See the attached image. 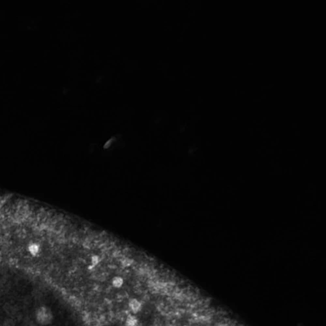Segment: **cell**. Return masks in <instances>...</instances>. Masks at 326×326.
I'll use <instances>...</instances> for the list:
<instances>
[{"label":"cell","instance_id":"cell-2","mask_svg":"<svg viewBox=\"0 0 326 326\" xmlns=\"http://www.w3.org/2000/svg\"><path fill=\"white\" fill-rule=\"evenodd\" d=\"M138 320L133 316H129L126 320V326H137Z\"/></svg>","mask_w":326,"mask_h":326},{"label":"cell","instance_id":"cell-1","mask_svg":"<svg viewBox=\"0 0 326 326\" xmlns=\"http://www.w3.org/2000/svg\"><path fill=\"white\" fill-rule=\"evenodd\" d=\"M131 311L133 313H138L142 309V304L138 300L136 299H131L129 303Z\"/></svg>","mask_w":326,"mask_h":326},{"label":"cell","instance_id":"cell-4","mask_svg":"<svg viewBox=\"0 0 326 326\" xmlns=\"http://www.w3.org/2000/svg\"><path fill=\"white\" fill-rule=\"evenodd\" d=\"M132 264V260L130 259H125L122 262V265L124 267H128Z\"/></svg>","mask_w":326,"mask_h":326},{"label":"cell","instance_id":"cell-3","mask_svg":"<svg viewBox=\"0 0 326 326\" xmlns=\"http://www.w3.org/2000/svg\"><path fill=\"white\" fill-rule=\"evenodd\" d=\"M123 284V279L120 276H116L112 280V284L116 288H120Z\"/></svg>","mask_w":326,"mask_h":326},{"label":"cell","instance_id":"cell-5","mask_svg":"<svg viewBox=\"0 0 326 326\" xmlns=\"http://www.w3.org/2000/svg\"><path fill=\"white\" fill-rule=\"evenodd\" d=\"M92 264H93V266H95V265H97L98 262V258L97 256H93L92 258Z\"/></svg>","mask_w":326,"mask_h":326}]
</instances>
